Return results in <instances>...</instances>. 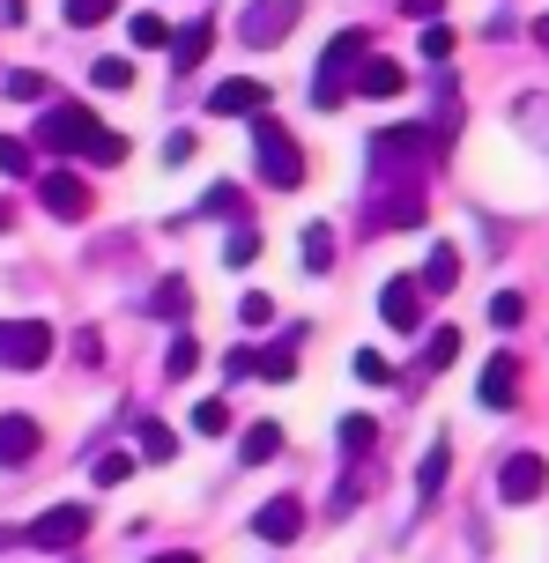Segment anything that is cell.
Instances as JSON below:
<instances>
[{
    "instance_id": "cell-13",
    "label": "cell",
    "mask_w": 549,
    "mask_h": 563,
    "mask_svg": "<svg viewBox=\"0 0 549 563\" xmlns=\"http://www.w3.org/2000/svg\"><path fill=\"white\" fill-rule=\"evenodd\" d=\"M261 104H267V82H253V75L208 89V112H216V119H245V112H261Z\"/></svg>"
},
{
    "instance_id": "cell-19",
    "label": "cell",
    "mask_w": 549,
    "mask_h": 563,
    "mask_svg": "<svg viewBox=\"0 0 549 563\" xmlns=\"http://www.w3.org/2000/svg\"><path fill=\"white\" fill-rule=\"evenodd\" d=\"M149 311H156V319H186V311H194V282L164 275V282H156V297H149Z\"/></svg>"
},
{
    "instance_id": "cell-39",
    "label": "cell",
    "mask_w": 549,
    "mask_h": 563,
    "mask_svg": "<svg viewBox=\"0 0 549 563\" xmlns=\"http://www.w3.org/2000/svg\"><path fill=\"white\" fill-rule=\"evenodd\" d=\"M238 319H245V327H253V334H261L267 319H275V297H261V289H253V297H245V305H238Z\"/></svg>"
},
{
    "instance_id": "cell-35",
    "label": "cell",
    "mask_w": 549,
    "mask_h": 563,
    "mask_svg": "<svg viewBox=\"0 0 549 563\" xmlns=\"http://www.w3.org/2000/svg\"><path fill=\"white\" fill-rule=\"evenodd\" d=\"M194 430H201V438H223V430H231V408H223V400H201V408H194Z\"/></svg>"
},
{
    "instance_id": "cell-33",
    "label": "cell",
    "mask_w": 549,
    "mask_h": 563,
    "mask_svg": "<svg viewBox=\"0 0 549 563\" xmlns=\"http://www.w3.org/2000/svg\"><path fill=\"white\" fill-rule=\"evenodd\" d=\"M134 45H142V53H164V45H172L164 15H134Z\"/></svg>"
},
{
    "instance_id": "cell-3",
    "label": "cell",
    "mask_w": 549,
    "mask_h": 563,
    "mask_svg": "<svg viewBox=\"0 0 549 563\" xmlns=\"http://www.w3.org/2000/svg\"><path fill=\"white\" fill-rule=\"evenodd\" d=\"M356 59H372L364 30H334L327 53H319V75H312V104H319V112H334L349 89H356Z\"/></svg>"
},
{
    "instance_id": "cell-17",
    "label": "cell",
    "mask_w": 549,
    "mask_h": 563,
    "mask_svg": "<svg viewBox=\"0 0 549 563\" xmlns=\"http://www.w3.org/2000/svg\"><path fill=\"white\" fill-rule=\"evenodd\" d=\"M356 89H364V97H402L408 67L402 59H364V67H356Z\"/></svg>"
},
{
    "instance_id": "cell-28",
    "label": "cell",
    "mask_w": 549,
    "mask_h": 563,
    "mask_svg": "<svg viewBox=\"0 0 549 563\" xmlns=\"http://www.w3.org/2000/svg\"><path fill=\"white\" fill-rule=\"evenodd\" d=\"M349 371H356L364 386H394V364H386L378 349H356V356H349Z\"/></svg>"
},
{
    "instance_id": "cell-5",
    "label": "cell",
    "mask_w": 549,
    "mask_h": 563,
    "mask_svg": "<svg viewBox=\"0 0 549 563\" xmlns=\"http://www.w3.org/2000/svg\"><path fill=\"white\" fill-rule=\"evenodd\" d=\"M53 364V327L45 319H0V371H45Z\"/></svg>"
},
{
    "instance_id": "cell-43",
    "label": "cell",
    "mask_w": 549,
    "mask_h": 563,
    "mask_svg": "<svg viewBox=\"0 0 549 563\" xmlns=\"http://www.w3.org/2000/svg\"><path fill=\"white\" fill-rule=\"evenodd\" d=\"M223 378H253V349H245V341H238L231 356H223Z\"/></svg>"
},
{
    "instance_id": "cell-6",
    "label": "cell",
    "mask_w": 549,
    "mask_h": 563,
    "mask_svg": "<svg viewBox=\"0 0 549 563\" xmlns=\"http://www.w3.org/2000/svg\"><path fill=\"white\" fill-rule=\"evenodd\" d=\"M289 30H297V0H245L238 45H245V53H267V45H283Z\"/></svg>"
},
{
    "instance_id": "cell-41",
    "label": "cell",
    "mask_w": 549,
    "mask_h": 563,
    "mask_svg": "<svg viewBox=\"0 0 549 563\" xmlns=\"http://www.w3.org/2000/svg\"><path fill=\"white\" fill-rule=\"evenodd\" d=\"M201 216H238V186H216V194L201 200Z\"/></svg>"
},
{
    "instance_id": "cell-2",
    "label": "cell",
    "mask_w": 549,
    "mask_h": 563,
    "mask_svg": "<svg viewBox=\"0 0 549 563\" xmlns=\"http://www.w3.org/2000/svg\"><path fill=\"white\" fill-rule=\"evenodd\" d=\"M253 164H261V186H275V194L305 186V148L289 141L283 119H267V112H253Z\"/></svg>"
},
{
    "instance_id": "cell-7",
    "label": "cell",
    "mask_w": 549,
    "mask_h": 563,
    "mask_svg": "<svg viewBox=\"0 0 549 563\" xmlns=\"http://www.w3.org/2000/svg\"><path fill=\"white\" fill-rule=\"evenodd\" d=\"M83 534H89V505H53V511H37V519L23 527V541L45 549V556H67Z\"/></svg>"
},
{
    "instance_id": "cell-1",
    "label": "cell",
    "mask_w": 549,
    "mask_h": 563,
    "mask_svg": "<svg viewBox=\"0 0 549 563\" xmlns=\"http://www.w3.org/2000/svg\"><path fill=\"white\" fill-rule=\"evenodd\" d=\"M364 164H372L378 186H408V178H424V164H431V134L424 126H378Z\"/></svg>"
},
{
    "instance_id": "cell-44",
    "label": "cell",
    "mask_w": 549,
    "mask_h": 563,
    "mask_svg": "<svg viewBox=\"0 0 549 563\" xmlns=\"http://www.w3.org/2000/svg\"><path fill=\"white\" fill-rule=\"evenodd\" d=\"M194 148H201V141H194V134H172V141H164V164H186Z\"/></svg>"
},
{
    "instance_id": "cell-48",
    "label": "cell",
    "mask_w": 549,
    "mask_h": 563,
    "mask_svg": "<svg viewBox=\"0 0 549 563\" xmlns=\"http://www.w3.org/2000/svg\"><path fill=\"white\" fill-rule=\"evenodd\" d=\"M0 230H8V200H0Z\"/></svg>"
},
{
    "instance_id": "cell-18",
    "label": "cell",
    "mask_w": 549,
    "mask_h": 563,
    "mask_svg": "<svg viewBox=\"0 0 549 563\" xmlns=\"http://www.w3.org/2000/svg\"><path fill=\"white\" fill-rule=\"evenodd\" d=\"M297 267H305V275H327V267H334V230L327 223H312L297 238Z\"/></svg>"
},
{
    "instance_id": "cell-36",
    "label": "cell",
    "mask_w": 549,
    "mask_h": 563,
    "mask_svg": "<svg viewBox=\"0 0 549 563\" xmlns=\"http://www.w3.org/2000/svg\"><path fill=\"white\" fill-rule=\"evenodd\" d=\"M491 319H497V327H520V319H527V297H520V289H497V297H491Z\"/></svg>"
},
{
    "instance_id": "cell-20",
    "label": "cell",
    "mask_w": 549,
    "mask_h": 563,
    "mask_svg": "<svg viewBox=\"0 0 549 563\" xmlns=\"http://www.w3.org/2000/svg\"><path fill=\"white\" fill-rule=\"evenodd\" d=\"M446 467H453V445H446V438H438V445L424 452V467H416V497H424V505H431L438 489H446Z\"/></svg>"
},
{
    "instance_id": "cell-24",
    "label": "cell",
    "mask_w": 549,
    "mask_h": 563,
    "mask_svg": "<svg viewBox=\"0 0 549 563\" xmlns=\"http://www.w3.org/2000/svg\"><path fill=\"white\" fill-rule=\"evenodd\" d=\"M334 445H342L349 460H356V452H372V445H378V422H372V416H342V430H334Z\"/></svg>"
},
{
    "instance_id": "cell-21",
    "label": "cell",
    "mask_w": 549,
    "mask_h": 563,
    "mask_svg": "<svg viewBox=\"0 0 549 563\" xmlns=\"http://www.w3.org/2000/svg\"><path fill=\"white\" fill-rule=\"evenodd\" d=\"M134 452H142V460H172V452H178V438H172V422H156V416H142V422H134Z\"/></svg>"
},
{
    "instance_id": "cell-46",
    "label": "cell",
    "mask_w": 549,
    "mask_h": 563,
    "mask_svg": "<svg viewBox=\"0 0 549 563\" xmlns=\"http://www.w3.org/2000/svg\"><path fill=\"white\" fill-rule=\"evenodd\" d=\"M15 541H23V534H15V527H0V549H15Z\"/></svg>"
},
{
    "instance_id": "cell-14",
    "label": "cell",
    "mask_w": 549,
    "mask_h": 563,
    "mask_svg": "<svg viewBox=\"0 0 549 563\" xmlns=\"http://www.w3.org/2000/svg\"><path fill=\"white\" fill-rule=\"evenodd\" d=\"M37 445H45L37 416H0V467H23V460H37Z\"/></svg>"
},
{
    "instance_id": "cell-25",
    "label": "cell",
    "mask_w": 549,
    "mask_h": 563,
    "mask_svg": "<svg viewBox=\"0 0 549 563\" xmlns=\"http://www.w3.org/2000/svg\"><path fill=\"white\" fill-rule=\"evenodd\" d=\"M275 452H283V430H275V422H253V430H245V467H267Z\"/></svg>"
},
{
    "instance_id": "cell-29",
    "label": "cell",
    "mask_w": 549,
    "mask_h": 563,
    "mask_svg": "<svg viewBox=\"0 0 549 563\" xmlns=\"http://www.w3.org/2000/svg\"><path fill=\"white\" fill-rule=\"evenodd\" d=\"M223 260H231V267H253V260H261V230L238 223V230H231V245H223Z\"/></svg>"
},
{
    "instance_id": "cell-32",
    "label": "cell",
    "mask_w": 549,
    "mask_h": 563,
    "mask_svg": "<svg viewBox=\"0 0 549 563\" xmlns=\"http://www.w3.org/2000/svg\"><path fill=\"white\" fill-rule=\"evenodd\" d=\"M112 8H119V0H67V23H75V30H97Z\"/></svg>"
},
{
    "instance_id": "cell-37",
    "label": "cell",
    "mask_w": 549,
    "mask_h": 563,
    "mask_svg": "<svg viewBox=\"0 0 549 563\" xmlns=\"http://www.w3.org/2000/svg\"><path fill=\"white\" fill-rule=\"evenodd\" d=\"M194 364H201V341H194V334H178V341H172V356H164V371H172V378H186Z\"/></svg>"
},
{
    "instance_id": "cell-10",
    "label": "cell",
    "mask_w": 549,
    "mask_h": 563,
    "mask_svg": "<svg viewBox=\"0 0 549 563\" xmlns=\"http://www.w3.org/2000/svg\"><path fill=\"white\" fill-rule=\"evenodd\" d=\"M37 200H45L53 216H67V223H83L89 208H97V194H89L83 170H45V178H37Z\"/></svg>"
},
{
    "instance_id": "cell-16",
    "label": "cell",
    "mask_w": 549,
    "mask_h": 563,
    "mask_svg": "<svg viewBox=\"0 0 549 563\" xmlns=\"http://www.w3.org/2000/svg\"><path fill=\"white\" fill-rule=\"evenodd\" d=\"M297 349H305V327H289V334L275 341V349H253V371L283 386V378H297Z\"/></svg>"
},
{
    "instance_id": "cell-31",
    "label": "cell",
    "mask_w": 549,
    "mask_h": 563,
    "mask_svg": "<svg viewBox=\"0 0 549 563\" xmlns=\"http://www.w3.org/2000/svg\"><path fill=\"white\" fill-rule=\"evenodd\" d=\"M119 482H134V452H105L97 460V489H119Z\"/></svg>"
},
{
    "instance_id": "cell-26",
    "label": "cell",
    "mask_w": 549,
    "mask_h": 563,
    "mask_svg": "<svg viewBox=\"0 0 549 563\" xmlns=\"http://www.w3.org/2000/svg\"><path fill=\"white\" fill-rule=\"evenodd\" d=\"M461 356V327H431V341H424V371H446Z\"/></svg>"
},
{
    "instance_id": "cell-4",
    "label": "cell",
    "mask_w": 549,
    "mask_h": 563,
    "mask_svg": "<svg viewBox=\"0 0 549 563\" xmlns=\"http://www.w3.org/2000/svg\"><path fill=\"white\" fill-rule=\"evenodd\" d=\"M97 126H105V119L89 112V104H45V112H37V148H53V156H83Z\"/></svg>"
},
{
    "instance_id": "cell-27",
    "label": "cell",
    "mask_w": 549,
    "mask_h": 563,
    "mask_svg": "<svg viewBox=\"0 0 549 563\" xmlns=\"http://www.w3.org/2000/svg\"><path fill=\"white\" fill-rule=\"evenodd\" d=\"M83 156H89V164H127V134H112V126H97Z\"/></svg>"
},
{
    "instance_id": "cell-15",
    "label": "cell",
    "mask_w": 549,
    "mask_h": 563,
    "mask_svg": "<svg viewBox=\"0 0 549 563\" xmlns=\"http://www.w3.org/2000/svg\"><path fill=\"white\" fill-rule=\"evenodd\" d=\"M475 394H483V408H513V400H520V356H491Z\"/></svg>"
},
{
    "instance_id": "cell-22",
    "label": "cell",
    "mask_w": 549,
    "mask_h": 563,
    "mask_svg": "<svg viewBox=\"0 0 549 563\" xmlns=\"http://www.w3.org/2000/svg\"><path fill=\"white\" fill-rule=\"evenodd\" d=\"M424 289H431V297H446V289H453V282H461V253H453V245H438L431 260H424Z\"/></svg>"
},
{
    "instance_id": "cell-45",
    "label": "cell",
    "mask_w": 549,
    "mask_h": 563,
    "mask_svg": "<svg viewBox=\"0 0 549 563\" xmlns=\"http://www.w3.org/2000/svg\"><path fill=\"white\" fill-rule=\"evenodd\" d=\"M149 563H201L194 549H164V556H149Z\"/></svg>"
},
{
    "instance_id": "cell-11",
    "label": "cell",
    "mask_w": 549,
    "mask_h": 563,
    "mask_svg": "<svg viewBox=\"0 0 549 563\" xmlns=\"http://www.w3.org/2000/svg\"><path fill=\"white\" fill-rule=\"evenodd\" d=\"M378 311H386V327H394V334H424V282L394 275L386 289H378Z\"/></svg>"
},
{
    "instance_id": "cell-38",
    "label": "cell",
    "mask_w": 549,
    "mask_h": 563,
    "mask_svg": "<svg viewBox=\"0 0 549 563\" xmlns=\"http://www.w3.org/2000/svg\"><path fill=\"white\" fill-rule=\"evenodd\" d=\"M0 170H8V178H23V170H30V141L0 134Z\"/></svg>"
},
{
    "instance_id": "cell-42",
    "label": "cell",
    "mask_w": 549,
    "mask_h": 563,
    "mask_svg": "<svg viewBox=\"0 0 549 563\" xmlns=\"http://www.w3.org/2000/svg\"><path fill=\"white\" fill-rule=\"evenodd\" d=\"M402 15H408V23H438V15H446V0H402Z\"/></svg>"
},
{
    "instance_id": "cell-40",
    "label": "cell",
    "mask_w": 549,
    "mask_h": 563,
    "mask_svg": "<svg viewBox=\"0 0 549 563\" xmlns=\"http://www.w3.org/2000/svg\"><path fill=\"white\" fill-rule=\"evenodd\" d=\"M453 53V30L446 23H424V59H446Z\"/></svg>"
},
{
    "instance_id": "cell-47",
    "label": "cell",
    "mask_w": 549,
    "mask_h": 563,
    "mask_svg": "<svg viewBox=\"0 0 549 563\" xmlns=\"http://www.w3.org/2000/svg\"><path fill=\"white\" fill-rule=\"evenodd\" d=\"M535 37H542V45H549V23H535Z\"/></svg>"
},
{
    "instance_id": "cell-23",
    "label": "cell",
    "mask_w": 549,
    "mask_h": 563,
    "mask_svg": "<svg viewBox=\"0 0 549 563\" xmlns=\"http://www.w3.org/2000/svg\"><path fill=\"white\" fill-rule=\"evenodd\" d=\"M208 45H216V30H208V23H186V30H178V37H172L178 67H201V59H208Z\"/></svg>"
},
{
    "instance_id": "cell-30",
    "label": "cell",
    "mask_w": 549,
    "mask_h": 563,
    "mask_svg": "<svg viewBox=\"0 0 549 563\" xmlns=\"http://www.w3.org/2000/svg\"><path fill=\"white\" fill-rule=\"evenodd\" d=\"M8 97H15V104H45V75H37V67H15V75H8Z\"/></svg>"
},
{
    "instance_id": "cell-12",
    "label": "cell",
    "mask_w": 549,
    "mask_h": 563,
    "mask_svg": "<svg viewBox=\"0 0 549 563\" xmlns=\"http://www.w3.org/2000/svg\"><path fill=\"white\" fill-rule=\"evenodd\" d=\"M297 534H305V505H297V497H267V505L253 511V541H275V549H289Z\"/></svg>"
},
{
    "instance_id": "cell-34",
    "label": "cell",
    "mask_w": 549,
    "mask_h": 563,
    "mask_svg": "<svg viewBox=\"0 0 549 563\" xmlns=\"http://www.w3.org/2000/svg\"><path fill=\"white\" fill-rule=\"evenodd\" d=\"M89 82H97V89H134V67H127V59H97Z\"/></svg>"
},
{
    "instance_id": "cell-8",
    "label": "cell",
    "mask_w": 549,
    "mask_h": 563,
    "mask_svg": "<svg viewBox=\"0 0 549 563\" xmlns=\"http://www.w3.org/2000/svg\"><path fill=\"white\" fill-rule=\"evenodd\" d=\"M424 223V178H408V186H378L372 208H364V230H408Z\"/></svg>"
},
{
    "instance_id": "cell-9",
    "label": "cell",
    "mask_w": 549,
    "mask_h": 563,
    "mask_svg": "<svg viewBox=\"0 0 549 563\" xmlns=\"http://www.w3.org/2000/svg\"><path fill=\"white\" fill-rule=\"evenodd\" d=\"M542 489H549V460L542 452H513V460L497 467V497H505V505H535Z\"/></svg>"
}]
</instances>
